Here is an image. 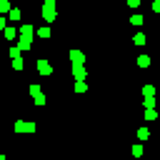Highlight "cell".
Here are the masks:
<instances>
[{"instance_id":"3","label":"cell","mask_w":160,"mask_h":160,"mask_svg":"<svg viewBox=\"0 0 160 160\" xmlns=\"http://www.w3.org/2000/svg\"><path fill=\"white\" fill-rule=\"evenodd\" d=\"M72 75H75L78 82H82V80H85V68H82V65H72Z\"/></svg>"},{"instance_id":"9","label":"cell","mask_w":160,"mask_h":160,"mask_svg":"<svg viewBox=\"0 0 160 160\" xmlns=\"http://www.w3.org/2000/svg\"><path fill=\"white\" fill-rule=\"evenodd\" d=\"M130 22H132V25H142V15H132Z\"/></svg>"},{"instance_id":"2","label":"cell","mask_w":160,"mask_h":160,"mask_svg":"<svg viewBox=\"0 0 160 160\" xmlns=\"http://www.w3.org/2000/svg\"><path fill=\"white\" fill-rule=\"evenodd\" d=\"M52 18H55V2H52V0H48V2H45V20H48V22H52Z\"/></svg>"},{"instance_id":"6","label":"cell","mask_w":160,"mask_h":160,"mask_svg":"<svg viewBox=\"0 0 160 160\" xmlns=\"http://www.w3.org/2000/svg\"><path fill=\"white\" fill-rule=\"evenodd\" d=\"M138 65H140V68H148V65H150V58H148V55H140V58H138Z\"/></svg>"},{"instance_id":"5","label":"cell","mask_w":160,"mask_h":160,"mask_svg":"<svg viewBox=\"0 0 160 160\" xmlns=\"http://www.w3.org/2000/svg\"><path fill=\"white\" fill-rule=\"evenodd\" d=\"M15 130H18V132H20V130L32 132V130H35V125H32V122H15Z\"/></svg>"},{"instance_id":"8","label":"cell","mask_w":160,"mask_h":160,"mask_svg":"<svg viewBox=\"0 0 160 160\" xmlns=\"http://www.w3.org/2000/svg\"><path fill=\"white\" fill-rule=\"evenodd\" d=\"M20 48H22V50H28V48H30V38H25V35H22V38H20Z\"/></svg>"},{"instance_id":"1","label":"cell","mask_w":160,"mask_h":160,"mask_svg":"<svg viewBox=\"0 0 160 160\" xmlns=\"http://www.w3.org/2000/svg\"><path fill=\"white\" fill-rule=\"evenodd\" d=\"M30 95L35 98V102H38V105H45V95L40 92V88H38V85H30Z\"/></svg>"},{"instance_id":"12","label":"cell","mask_w":160,"mask_h":160,"mask_svg":"<svg viewBox=\"0 0 160 160\" xmlns=\"http://www.w3.org/2000/svg\"><path fill=\"white\" fill-rule=\"evenodd\" d=\"M38 35H42V38H48V35H50V30H48V28H40V30H38Z\"/></svg>"},{"instance_id":"7","label":"cell","mask_w":160,"mask_h":160,"mask_svg":"<svg viewBox=\"0 0 160 160\" xmlns=\"http://www.w3.org/2000/svg\"><path fill=\"white\" fill-rule=\"evenodd\" d=\"M132 40H135V45H145V35H142V32H138Z\"/></svg>"},{"instance_id":"10","label":"cell","mask_w":160,"mask_h":160,"mask_svg":"<svg viewBox=\"0 0 160 160\" xmlns=\"http://www.w3.org/2000/svg\"><path fill=\"white\" fill-rule=\"evenodd\" d=\"M75 90H78V92H85L88 85H85V82H75Z\"/></svg>"},{"instance_id":"13","label":"cell","mask_w":160,"mask_h":160,"mask_svg":"<svg viewBox=\"0 0 160 160\" xmlns=\"http://www.w3.org/2000/svg\"><path fill=\"white\" fill-rule=\"evenodd\" d=\"M152 10H155V12H160V0H155V2H152Z\"/></svg>"},{"instance_id":"11","label":"cell","mask_w":160,"mask_h":160,"mask_svg":"<svg viewBox=\"0 0 160 160\" xmlns=\"http://www.w3.org/2000/svg\"><path fill=\"white\" fill-rule=\"evenodd\" d=\"M132 155H135V158H140V155H142V148H140V145H135V148H132Z\"/></svg>"},{"instance_id":"4","label":"cell","mask_w":160,"mask_h":160,"mask_svg":"<svg viewBox=\"0 0 160 160\" xmlns=\"http://www.w3.org/2000/svg\"><path fill=\"white\" fill-rule=\"evenodd\" d=\"M38 70H40L42 75H50V72H52V68H50L48 60H38Z\"/></svg>"}]
</instances>
